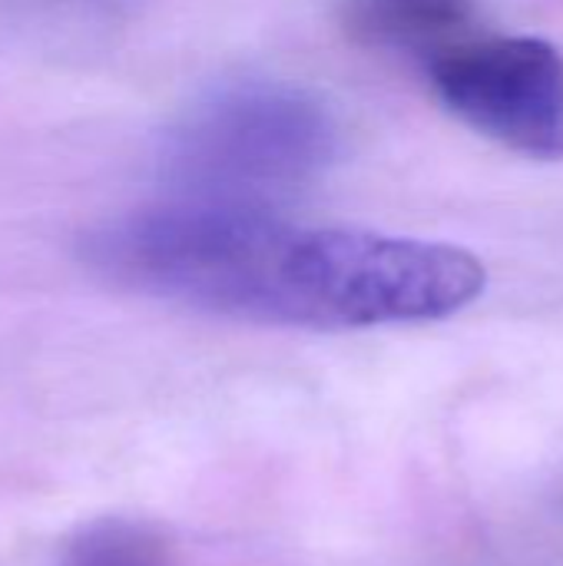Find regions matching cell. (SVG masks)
<instances>
[{
    "mask_svg": "<svg viewBox=\"0 0 563 566\" xmlns=\"http://www.w3.org/2000/svg\"><path fill=\"white\" fill-rule=\"evenodd\" d=\"M355 36L382 50L425 56V63L468 36L471 0H345Z\"/></svg>",
    "mask_w": 563,
    "mask_h": 566,
    "instance_id": "277c9868",
    "label": "cell"
},
{
    "mask_svg": "<svg viewBox=\"0 0 563 566\" xmlns=\"http://www.w3.org/2000/svg\"><path fill=\"white\" fill-rule=\"evenodd\" d=\"M53 566H179L169 544L129 517H100L83 524Z\"/></svg>",
    "mask_w": 563,
    "mask_h": 566,
    "instance_id": "5b68a950",
    "label": "cell"
},
{
    "mask_svg": "<svg viewBox=\"0 0 563 566\" xmlns=\"http://www.w3.org/2000/svg\"><path fill=\"white\" fill-rule=\"evenodd\" d=\"M329 149L332 129L315 103L282 90H232L186 119L173 166L189 196L265 206V192L315 172Z\"/></svg>",
    "mask_w": 563,
    "mask_h": 566,
    "instance_id": "7a4b0ae2",
    "label": "cell"
},
{
    "mask_svg": "<svg viewBox=\"0 0 563 566\" xmlns=\"http://www.w3.org/2000/svg\"><path fill=\"white\" fill-rule=\"evenodd\" d=\"M83 259L153 298L315 332L441 322L488 285L481 259L458 245L292 226L259 202L209 196L103 222L83 239Z\"/></svg>",
    "mask_w": 563,
    "mask_h": 566,
    "instance_id": "6da1fadb",
    "label": "cell"
},
{
    "mask_svg": "<svg viewBox=\"0 0 563 566\" xmlns=\"http://www.w3.org/2000/svg\"><path fill=\"white\" fill-rule=\"evenodd\" d=\"M441 103L475 133L534 156H563V53L538 36H465L435 53Z\"/></svg>",
    "mask_w": 563,
    "mask_h": 566,
    "instance_id": "3957f363",
    "label": "cell"
}]
</instances>
